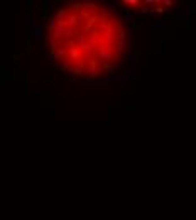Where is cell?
<instances>
[{"label":"cell","instance_id":"6da1fadb","mask_svg":"<svg viewBox=\"0 0 196 220\" xmlns=\"http://www.w3.org/2000/svg\"><path fill=\"white\" fill-rule=\"evenodd\" d=\"M46 44L59 71L83 82H102L125 68L134 39L117 10L98 2H70L49 17Z\"/></svg>","mask_w":196,"mask_h":220},{"label":"cell","instance_id":"7a4b0ae2","mask_svg":"<svg viewBox=\"0 0 196 220\" xmlns=\"http://www.w3.org/2000/svg\"><path fill=\"white\" fill-rule=\"evenodd\" d=\"M125 10L134 12V14H156V12H169L172 7L179 5L176 2H135V0H130V2H122L120 3Z\"/></svg>","mask_w":196,"mask_h":220}]
</instances>
